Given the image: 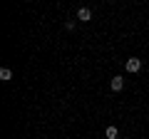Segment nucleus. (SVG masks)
I'll return each instance as SVG.
<instances>
[{"label": "nucleus", "instance_id": "20e7f679", "mask_svg": "<svg viewBox=\"0 0 149 139\" xmlns=\"http://www.w3.org/2000/svg\"><path fill=\"white\" fill-rule=\"evenodd\" d=\"M104 134H107V139H119V129L117 127H107Z\"/></svg>", "mask_w": 149, "mask_h": 139}, {"label": "nucleus", "instance_id": "f257e3e1", "mask_svg": "<svg viewBox=\"0 0 149 139\" xmlns=\"http://www.w3.org/2000/svg\"><path fill=\"white\" fill-rule=\"evenodd\" d=\"M124 70H127V72H139V70H142V60L129 57L127 62H124Z\"/></svg>", "mask_w": 149, "mask_h": 139}, {"label": "nucleus", "instance_id": "39448f33", "mask_svg": "<svg viewBox=\"0 0 149 139\" xmlns=\"http://www.w3.org/2000/svg\"><path fill=\"white\" fill-rule=\"evenodd\" d=\"M10 77H13V72H10L8 67H3V70H0V80H3V82H8Z\"/></svg>", "mask_w": 149, "mask_h": 139}, {"label": "nucleus", "instance_id": "f03ea898", "mask_svg": "<svg viewBox=\"0 0 149 139\" xmlns=\"http://www.w3.org/2000/svg\"><path fill=\"white\" fill-rule=\"evenodd\" d=\"M109 87H112V92H122V87H124V80H122V77H112V80H109Z\"/></svg>", "mask_w": 149, "mask_h": 139}, {"label": "nucleus", "instance_id": "7ed1b4c3", "mask_svg": "<svg viewBox=\"0 0 149 139\" xmlns=\"http://www.w3.org/2000/svg\"><path fill=\"white\" fill-rule=\"evenodd\" d=\"M90 17H92V10H90V8H80V13H77V20H80V22H87Z\"/></svg>", "mask_w": 149, "mask_h": 139}]
</instances>
